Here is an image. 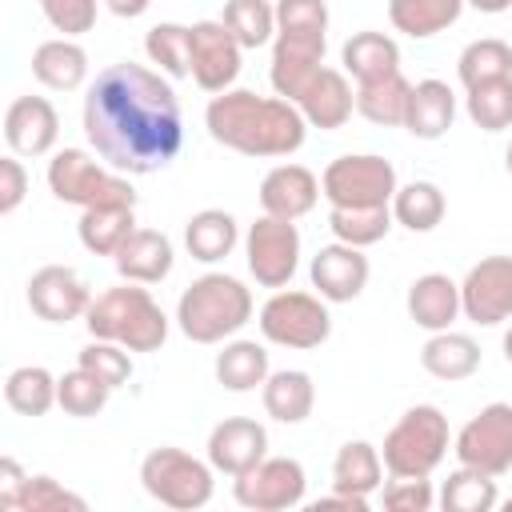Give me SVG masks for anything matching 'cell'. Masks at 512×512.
Segmentation results:
<instances>
[{"mask_svg":"<svg viewBox=\"0 0 512 512\" xmlns=\"http://www.w3.org/2000/svg\"><path fill=\"white\" fill-rule=\"evenodd\" d=\"M84 136L92 152L124 176L160 172L184 144L180 100L160 72L120 60L104 68L84 96Z\"/></svg>","mask_w":512,"mask_h":512,"instance_id":"cell-1","label":"cell"},{"mask_svg":"<svg viewBox=\"0 0 512 512\" xmlns=\"http://www.w3.org/2000/svg\"><path fill=\"white\" fill-rule=\"evenodd\" d=\"M208 136L240 156H292L304 136V112L284 96H256L248 88L216 92L204 112Z\"/></svg>","mask_w":512,"mask_h":512,"instance_id":"cell-2","label":"cell"},{"mask_svg":"<svg viewBox=\"0 0 512 512\" xmlns=\"http://www.w3.org/2000/svg\"><path fill=\"white\" fill-rule=\"evenodd\" d=\"M248 320H252V292L228 272H208L192 280L176 304V324L192 344H220L224 336L240 332Z\"/></svg>","mask_w":512,"mask_h":512,"instance_id":"cell-3","label":"cell"},{"mask_svg":"<svg viewBox=\"0 0 512 512\" xmlns=\"http://www.w3.org/2000/svg\"><path fill=\"white\" fill-rule=\"evenodd\" d=\"M84 324L96 340H116L128 352H156L168 340V316L148 296V288H136L132 280L124 288L100 292L88 304Z\"/></svg>","mask_w":512,"mask_h":512,"instance_id":"cell-4","label":"cell"},{"mask_svg":"<svg viewBox=\"0 0 512 512\" xmlns=\"http://www.w3.org/2000/svg\"><path fill=\"white\" fill-rule=\"evenodd\" d=\"M48 188L60 204H80V208L124 204V208H136V192H132L128 176L108 168L104 160L88 156L84 148H60L48 160Z\"/></svg>","mask_w":512,"mask_h":512,"instance_id":"cell-5","label":"cell"},{"mask_svg":"<svg viewBox=\"0 0 512 512\" xmlns=\"http://www.w3.org/2000/svg\"><path fill=\"white\" fill-rule=\"evenodd\" d=\"M448 416L436 404L408 408L384 436V468L392 476H432L448 456Z\"/></svg>","mask_w":512,"mask_h":512,"instance_id":"cell-6","label":"cell"},{"mask_svg":"<svg viewBox=\"0 0 512 512\" xmlns=\"http://www.w3.org/2000/svg\"><path fill=\"white\" fill-rule=\"evenodd\" d=\"M144 492L176 512H196L212 500V464L196 460L184 448H152L140 464Z\"/></svg>","mask_w":512,"mask_h":512,"instance_id":"cell-7","label":"cell"},{"mask_svg":"<svg viewBox=\"0 0 512 512\" xmlns=\"http://www.w3.org/2000/svg\"><path fill=\"white\" fill-rule=\"evenodd\" d=\"M320 192L332 208H372V204H392L396 196V168L384 156H336L324 176Z\"/></svg>","mask_w":512,"mask_h":512,"instance_id":"cell-8","label":"cell"},{"mask_svg":"<svg viewBox=\"0 0 512 512\" xmlns=\"http://www.w3.org/2000/svg\"><path fill=\"white\" fill-rule=\"evenodd\" d=\"M260 332L268 344L280 348H320L332 332V316L324 296L312 292H272L260 308Z\"/></svg>","mask_w":512,"mask_h":512,"instance_id":"cell-9","label":"cell"},{"mask_svg":"<svg viewBox=\"0 0 512 512\" xmlns=\"http://www.w3.org/2000/svg\"><path fill=\"white\" fill-rule=\"evenodd\" d=\"M244 256H248V272L256 276L260 288H284L296 276V264H300L296 224L284 220V216L264 212L244 236Z\"/></svg>","mask_w":512,"mask_h":512,"instance_id":"cell-10","label":"cell"},{"mask_svg":"<svg viewBox=\"0 0 512 512\" xmlns=\"http://www.w3.org/2000/svg\"><path fill=\"white\" fill-rule=\"evenodd\" d=\"M456 460L468 468H480L488 476H504L512 468V404H488L480 408L460 432H456Z\"/></svg>","mask_w":512,"mask_h":512,"instance_id":"cell-11","label":"cell"},{"mask_svg":"<svg viewBox=\"0 0 512 512\" xmlns=\"http://www.w3.org/2000/svg\"><path fill=\"white\" fill-rule=\"evenodd\" d=\"M304 464L292 456H264L256 468H248L244 476H236L232 492L240 508L252 512H284L296 508L304 500Z\"/></svg>","mask_w":512,"mask_h":512,"instance_id":"cell-12","label":"cell"},{"mask_svg":"<svg viewBox=\"0 0 512 512\" xmlns=\"http://www.w3.org/2000/svg\"><path fill=\"white\" fill-rule=\"evenodd\" d=\"M460 308L472 324L496 328L512 316V256H484L460 284Z\"/></svg>","mask_w":512,"mask_h":512,"instance_id":"cell-13","label":"cell"},{"mask_svg":"<svg viewBox=\"0 0 512 512\" xmlns=\"http://www.w3.org/2000/svg\"><path fill=\"white\" fill-rule=\"evenodd\" d=\"M240 40L224 28V20H200L192 24V80L204 92H228L240 76Z\"/></svg>","mask_w":512,"mask_h":512,"instance_id":"cell-14","label":"cell"},{"mask_svg":"<svg viewBox=\"0 0 512 512\" xmlns=\"http://www.w3.org/2000/svg\"><path fill=\"white\" fill-rule=\"evenodd\" d=\"M324 32H276L272 44V88L284 100H300V92L312 84V76L324 68Z\"/></svg>","mask_w":512,"mask_h":512,"instance_id":"cell-15","label":"cell"},{"mask_svg":"<svg viewBox=\"0 0 512 512\" xmlns=\"http://www.w3.org/2000/svg\"><path fill=\"white\" fill-rule=\"evenodd\" d=\"M88 304H92L88 284L68 264H44L28 280V308L48 324H68V320L84 316Z\"/></svg>","mask_w":512,"mask_h":512,"instance_id":"cell-16","label":"cell"},{"mask_svg":"<svg viewBox=\"0 0 512 512\" xmlns=\"http://www.w3.org/2000/svg\"><path fill=\"white\" fill-rule=\"evenodd\" d=\"M264 456H268V432L248 416H228L208 436V464L232 480L256 468Z\"/></svg>","mask_w":512,"mask_h":512,"instance_id":"cell-17","label":"cell"},{"mask_svg":"<svg viewBox=\"0 0 512 512\" xmlns=\"http://www.w3.org/2000/svg\"><path fill=\"white\" fill-rule=\"evenodd\" d=\"M308 276H312V288H316L324 300L348 304V300H356V296L364 292V284H368V256H364L360 248L336 240V244H324V248L312 256Z\"/></svg>","mask_w":512,"mask_h":512,"instance_id":"cell-18","label":"cell"},{"mask_svg":"<svg viewBox=\"0 0 512 512\" xmlns=\"http://www.w3.org/2000/svg\"><path fill=\"white\" fill-rule=\"evenodd\" d=\"M60 136V116L44 96H16L4 112V140L16 156H44Z\"/></svg>","mask_w":512,"mask_h":512,"instance_id":"cell-19","label":"cell"},{"mask_svg":"<svg viewBox=\"0 0 512 512\" xmlns=\"http://www.w3.org/2000/svg\"><path fill=\"white\" fill-rule=\"evenodd\" d=\"M320 180L304 168V164H276L264 180H260V208L268 216H284V220H300L316 208L320 200Z\"/></svg>","mask_w":512,"mask_h":512,"instance_id":"cell-20","label":"cell"},{"mask_svg":"<svg viewBox=\"0 0 512 512\" xmlns=\"http://www.w3.org/2000/svg\"><path fill=\"white\" fill-rule=\"evenodd\" d=\"M296 108L304 112V120H308L312 128H344L348 116H352V108H356V92L348 88L344 72L320 68V72L312 76V84L300 92Z\"/></svg>","mask_w":512,"mask_h":512,"instance_id":"cell-21","label":"cell"},{"mask_svg":"<svg viewBox=\"0 0 512 512\" xmlns=\"http://www.w3.org/2000/svg\"><path fill=\"white\" fill-rule=\"evenodd\" d=\"M116 272L132 284H160L172 272V240L156 228H136L112 256Z\"/></svg>","mask_w":512,"mask_h":512,"instance_id":"cell-22","label":"cell"},{"mask_svg":"<svg viewBox=\"0 0 512 512\" xmlns=\"http://www.w3.org/2000/svg\"><path fill=\"white\" fill-rule=\"evenodd\" d=\"M460 284L444 272H428L420 280H412L408 288V316L428 328V332H444L456 316H460Z\"/></svg>","mask_w":512,"mask_h":512,"instance_id":"cell-23","label":"cell"},{"mask_svg":"<svg viewBox=\"0 0 512 512\" xmlns=\"http://www.w3.org/2000/svg\"><path fill=\"white\" fill-rule=\"evenodd\" d=\"M456 120V96L444 80H420L412 84L408 96V112H404V128L416 140H440Z\"/></svg>","mask_w":512,"mask_h":512,"instance_id":"cell-24","label":"cell"},{"mask_svg":"<svg viewBox=\"0 0 512 512\" xmlns=\"http://www.w3.org/2000/svg\"><path fill=\"white\" fill-rule=\"evenodd\" d=\"M32 76L52 88V92H72L84 84L88 76V52L72 40V36H60V40H44L36 52H32Z\"/></svg>","mask_w":512,"mask_h":512,"instance_id":"cell-25","label":"cell"},{"mask_svg":"<svg viewBox=\"0 0 512 512\" xmlns=\"http://www.w3.org/2000/svg\"><path fill=\"white\" fill-rule=\"evenodd\" d=\"M420 364L436 380H468L480 368V344L464 332H432V340L420 348Z\"/></svg>","mask_w":512,"mask_h":512,"instance_id":"cell-26","label":"cell"},{"mask_svg":"<svg viewBox=\"0 0 512 512\" xmlns=\"http://www.w3.org/2000/svg\"><path fill=\"white\" fill-rule=\"evenodd\" d=\"M316 404V384L308 372L300 368H284V372H268L264 380V412L280 424H300L312 416Z\"/></svg>","mask_w":512,"mask_h":512,"instance_id":"cell-27","label":"cell"},{"mask_svg":"<svg viewBox=\"0 0 512 512\" xmlns=\"http://www.w3.org/2000/svg\"><path fill=\"white\" fill-rule=\"evenodd\" d=\"M384 484V456L368 440H348L340 444L332 460V488L352 492V496H372Z\"/></svg>","mask_w":512,"mask_h":512,"instance_id":"cell-28","label":"cell"},{"mask_svg":"<svg viewBox=\"0 0 512 512\" xmlns=\"http://www.w3.org/2000/svg\"><path fill=\"white\" fill-rule=\"evenodd\" d=\"M340 60L356 76V84H368V80H380L388 72H400V48L384 32H352L344 40V48H340Z\"/></svg>","mask_w":512,"mask_h":512,"instance_id":"cell-29","label":"cell"},{"mask_svg":"<svg viewBox=\"0 0 512 512\" xmlns=\"http://www.w3.org/2000/svg\"><path fill=\"white\" fill-rule=\"evenodd\" d=\"M236 240H240V228H236L232 212H224V208H204L184 224V244H188L192 260H200V264L224 260L236 248Z\"/></svg>","mask_w":512,"mask_h":512,"instance_id":"cell-30","label":"cell"},{"mask_svg":"<svg viewBox=\"0 0 512 512\" xmlns=\"http://www.w3.org/2000/svg\"><path fill=\"white\" fill-rule=\"evenodd\" d=\"M408 96H412V84L400 72H388V76L356 88V112L380 128H404Z\"/></svg>","mask_w":512,"mask_h":512,"instance_id":"cell-31","label":"cell"},{"mask_svg":"<svg viewBox=\"0 0 512 512\" xmlns=\"http://www.w3.org/2000/svg\"><path fill=\"white\" fill-rule=\"evenodd\" d=\"M464 12V0H388V20L396 32L424 40L452 28Z\"/></svg>","mask_w":512,"mask_h":512,"instance_id":"cell-32","label":"cell"},{"mask_svg":"<svg viewBox=\"0 0 512 512\" xmlns=\"http://www.w3.org/2000/svg\"><path fill=\"white\" fill-rule=\"evenodd\" d=\"M76 232H80V244H84L88 252H96V256H116L120 244L136 232V216H132V208H124V204L84 208Z\"/></svg>","mask_w":512,"mask_h":512,"instance_id":"cell-33","label":"cell"},{"mask_svg":"<svg viewBox=\"0 0 512 512\" xmlns=\"http://www.w3.org/2000/svg\"><path fill=\"white\" fill-rule=\"evenodd\" d=\"M216 380L228 392H252L264 388L268 380V352L256 340H232L224 344V352L216 356Z\"/></svg>","mask_w":512,"mask_h":512,"instance_id":"cell-34","label":"cell"},{"mask_svg":"<svg viewBox=\"0 0 512 512\" xmlns=\"http://www.w3.org/2000/svg\"><path fill=\"white\" fill-rule=\"evenodd\" d=\"M56 392H60V380L40 364H24L4 380V400L20 416H44L56 404Z\"/></svg>","mask_w":512,"mask_h":512,"instance_id":"cell-35","label":"cell"},{"mask_svg":"<svg viewBox=\"0 0 512 512\" xmlns=\"http://www.w3.org/2000/svg\"><path fill=\"white\" fill-rule=\"evenodd\" d=\"M444 208H448L444 192L432 180H412L392 196V220L404 224L408 232H432L444 220Z\"/></svg>","mask_w":512,"mask_h":512,"instance_id":"cell-36","label":"cell"},{"mask_svg":"<svg viewBox=\"0 0 512 512\" xmlns=\"http://www.w3.org/2000/svg\"><path fill=\"white\" fill-rule=\"evenodd\" d=\"M496 500H500L496 496V476H488L480 468H468V464H460L440 488L444 512H488V508H496Z\"/></svg>","mask_w":512,"mask_h":512,"instance_id":"cell-37","label":"cell"},{"mask_svg":"<svg viewBox=\"0 0 512 512\" xmlns=\"http://www.w3.org/2000/svg\"><path fill=\"white\" fill-rule=\"evenodd\" d=\"M328 228L336 232V240L352 244V248H368L380 244L392 228V208L388 204H372V208H332L328 212Z\"/></svg>","mask_w":512,"mask_h":512,"instance_id":"cell-38","label":"cell"},{"mask_svg":"<svg viewBox=\"0 0 512 512\" xmlns=\"http://www.w3.org/2000/svg\"><path fill=\"white\" fill-rule=\"evenodd\" d=\"M220 20L240 40V48H264L276 32V8L268 0H228Z\"/></svg>","mask_w":512,"mask_h":512,"instance_id":"cell-39","label":"cell"},{"mask_svg":"<svg viewBox=\"0 0 512 512\" xmlns=\"http://www.w3.org/2000/svg\"><path fill=\"white\" fill-rule=\"evenodd\" d=\"M464 88H476V84H488V80H500V76H512V48L496 36H484V40H472L464 52H460V64H456Z\"/></svg>","mask_w":512,"mask_h":512,"instance_id":"cell-40","label":"cell"},{"mask_svg":"<svg viewBox=\"0 0 512 512\" xmlns=\"http://www.w3.org/2000/svg\"><path fill=\"white\" fill-rule=\"evenodd\" d=\"M468 120L484 132H504L512 128V76H500V80H488V84H476L468 88Z\"/></svg>","mask_w":512,"mask_h":512,"instance_id":"cell-41","label":"cell"},{"mask_svg":"<svg viewBox=\"0 0 512 512\" xmlns=\"http://www.w3.org/2000/svg\"><path fill=\"white\" fill-rule=\"evenodd\" d=\"M144 52L152 64H160L164 76H192V28L184 24H156L144 36Z\"/></svg>","mask_w":512,"mask_h":512,"instance_id":"cell-42","label":"cell"},{"mask_svg":"<svg viewBox=\"0 0 512 512\" xmlns=\"http://www.w3.org/2000/svg\"><path fill=\"white\" fill-rule=\"evenodd\" d=\"M108 396H112V388L100 380V376H92L88 368H72V372H64L60 376V392H56V404L68 412V416H96L104 404H108Z\"/></svg>","mask_w":512,"mask_h":512,"instance_id":"cell-43","label":"cell"},{"mask_svg":"<svg viewBox=\"0 0 512 512\" xmlns=\"http://www.w3.org/2000/svg\"><path fill=\"white\" fill-rule=\"evenodd\" d=\"M12 508H20V512H60V508L84 512L88 504H84V496H76V492L60 488L52 476H28V480L20 484V492H16V500H12Z\"/></svg>","mask_w":512,"mask_h":512,"instance_id":"cell-44","label":"cell"},{"mask_svg":"<svg viewBox=\"0 0 512 512\" xmlns=\"http://www.w3.org/2000/svg\"><path fill=\"white\" fill-rule=\"evenodd\" d=\"M80 368H88L92 376H100L108 388H120V384H128V376H132V356H128L124 344H116V340H96V336H92V344L80 348Z\"/></svg>","mask_w":512,"mask_h":512,"instance_id":"cell-45","label":"cell"},{"mask_svg":"<svg viewBox=\"0 0 512 512\" xmlns=\"http://www.w3.org/2000/svg\"><path fill=\"white\" fill-rule=\"evenodd\" d=\"M40 12L64 36H84L96 28V0H40Z\"/></svg>","mask_w":512,"mask_h":512,"instance_id":"cell-46","label":"cell"},{"mask_svg":"<svg viewBox=\"0 0 512 512\" xmlns=\"http://www.w3.org/2000/svg\"><path fill=\"white\" fill-rule=\"evenodd\" d=\"M436 504L428 476H392L384 484V508L388 512H428Z\"/></svg>","mask_w":512,"mask_h":512,"instance_id":"cell-47","label":"cell"},{"mask_svg":"<svg viewBox=\"0 0 512 512\" xmlns=\"http://www.w3.org/2000/svg\"><path fill=\"white\" fill-rule=\"evenodd\" d=\"M276 32H328V4L324 0H280Z\"/></svg>","mask_w":512,"mask_h":512,"instance_id":"cell-48","label":"cell"},{"mask_svg":"<svg viewBox=\"0 0 512 512\" xmlns=\"http://www.w3.org/2000/svg\"><path fill=\"white\" fill-rule=\"evenodd\" d=\"M28 196V172L16 156L0 160V216H12Z\"/></svg>","mask_w":512,"mask_h":512,"instance_id":"cell-49","label":"cell"},{"mask_svg":"<svg viewBox=\"0 0 512 512\" xmlns=\"http://www.w3.org/2000/svg\"><path fill=\"white\" fill-rule=\"evenodd\" d=\"M24 480H28L24 468L12 456H0V508H12V500H16V492H20Z\"/></svg>","mask_w":512,"mask_h":512,"instance_id":"cell-50","label":"cell"},{"mask_svg":"<svg viewBox=\"0 0 512 512\" xmlns=\"http://www.w3.org/2000/svg\"><path fill=\"white\" fill-rule=\"evenodd\" d=\"M316 512H328V508H348V512H368V496H352V492H336L332 488V496H320L316 504H312Z\"/></svg>","mask_w":512,"mask_h":512,"instance_id":"cell-51","label":"cell"},{"mask_svg":"<svg viewBox=\"0 0 512 512\" xmlns=\"http://www.w3.org/2000/svg\"><path fill=\"white\" fill-rule=\"evenodd\" d=\"M108 4V12H116L120 20H136V16H144L148 8H152V0H104Z\"/></svg>","mask_w":512,"mask_h":512,"instance_id":"cell-52","label":"cell"},{"mask_svg":"<svg viewBox=\"0 0 512 512\" xmlns=\"http://www.w3.org/2000/svg\"><path fill=\"white\" fill-rule=\"evenodd\" d=\"M464 4H472L476 12H488V16H496V12H508V8H512V0H464Z\"/></svg>","mask_w":512,"mask_h":512,"instance_id":"cell-53","label":"cell"},{"mask_svg":"<svg viewBox=\"0 0 512 512\" xmlns=\"http://www.w3.org/2000/svg\"><path fill=\"white\" fill-rule=\"evenodd\" d=\"M504 360H508V364H512V328H508V332H504Z\"/></svg>","mask_w":512,"mask_h":512,"instance_id":"cell-54","label":"cell"},{"mask_svg":"<svg viewBox=\"0 0 512 512\" xmlns=\"http://www.w3.org/2000/svg\"><path fill=\"white\" fill-rule=\"evenodd\" d=\"M504 164H508V172H512V144H508V152H504Z\"/></svg>","mask_w":512,"mask_h":512,"instance_id":"cell-55","label":"cell"},{"mask_svg":"<svg viewBox=\"0 0 512 512\" xmlns=\"http://www.w3.org/2000/svg\"><path fill=\"white\" fill-rule=\"evenodd\" d=\"M508 508H512V500H508Z\"/></svg>","mask_w":512,"mask_h":512,"instance_id":"cell-56","label":"cell"}]
</instances>
